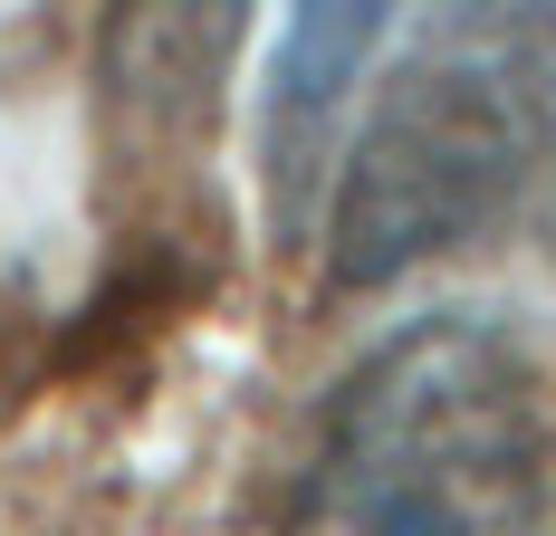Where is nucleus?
I'll return each instance as SVG.
<instances>
[{"label":"nucleus","mask_w":556,"mask_h":536,"mask_svg":"<svg viewBox=\"0 0 556 536\" xmlns=\"http://www.w3.org/2000/svg\"><path fill=\"white\" fill-rule=\"evenodd\" d=\"M547 374L490 307L384 326L327 383L278 536H547Z\"/></svg>","instance_id":"1"},{"label":"nucleus","mask_w":556,"mask_h":536,"mask_svg":"<svg viewBox=\"0 0 556 536\" xmlns=\"http://www.w3.org/2000/svg\"><path fill=\"white\" fill-rule=\"evenodd\" d=\"M556 154V0H432L422 49L375 87L327 202V278L384 288L442 259Z\"/></svg>","instance_id":"2"},{"label":"nucleus","mask_w":556,"mask_h":536,"mask_svg":"<svg viewBox=\"0 0 556 536\" xmlns=\"http://www.w3.org/2000/svg\"><path fill=\"white\" fill-rule=\"evenodd\" d=\"M403 20V0H288L269 58V154L278 173H307V154L327 144V125L355 106L365 67L384 49V29Z\"/></svg>","instance_id":"3"},{"label":"nucleus","mask_w":556,"mask_h":536,"mask_svg":"<svg viewBox=\"0 0 556 536\" xmlns=\"http://www.w3.org/2000/svg\"><path fill=\"white\" fill-rule=\"evenodd\" d=\"M240 10L250 0H115L106 29V77L144 125H192L212 115L230 49H240Z\"/></svg>","instance_id":"4"}]
</instances>
